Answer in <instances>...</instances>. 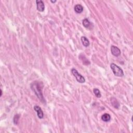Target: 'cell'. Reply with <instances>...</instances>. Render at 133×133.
<instances>
[{
	"instance_id": "52a82bcc",
	"label": "cell",
	"mask_w": 133,
	"mask_h": 133,
	"mask_svg": "<svg viewBox=\"0 0 133 133\" xmlns=\"http://www.w3.org/2000/svg\"><path fill=\"white\" fill-rule=\"evenodd\" d=\"M110 101L112 106L115 108V109H118V108L120 107V103H119L118 101L115 97H112L110 99Z\"/></svg>"
},
{
	"instance_id": "3957f363",
	"label": "cell",
	"mask_w": 133,
	"mask_h": 133,
	"mask_svg": "<svg viewBox=\"0 0 133 133\" xmlns=\"http://www.w3.org/2000/svg\"><path fill=\"white\" fill-rule=\"evenodd\" d=\"M71 73L75 78H76V81L80 83H84L85 82V79L83 75L79 73L78 71L74 68L71 69Z\"/></svg>"
},
{
	"instance_id": "4fadbf2b",
	"label": "cell",
	"mask_w": 133,
	"mask_h": 133,
	"mask_svg": "<svg viewBox=\"0 0 133 133\" xmlns=\"http://www.w3.org/2000/svg\"><path fill=\"white\" fill-rule=\"evenodd\" d=\"M19 118H20V114H16L13 118L14 123L15 125L18 124Z\"/></svg>"
},
{
	"instance_id": "8992f818",
	"label": "cell",
	"mask_w": 133,
	"mask_h": 133,
	"mask_svg": "<svg viewBox=\"0 0 133 133\" xmlns=\"http://www.w3.org/2000/svg\"><path fill=\"white\" fill-rule=\"evenodd\" d=\"M34 109L37 112V115L38 118L42 119L44 117V113L42 110L41 109V108L40 106H35L34 107Z\"/></svg>"
},
{
	"instance_id": "7c38bea8",
	"label": "cell",
	"mask_w": 133,
	"mask_h": 133,
	"mask_svg": "<svg viewBox=\"0 0 133 133\" xmlns=\"http://www.w3.org/2000/svg\"><path fill=\"white\" fill-rule=\"evenodd\" d=\"M101 120L105 122H109L111 120L110 115L108 113H104L101 117Z\"/></svg>"
},
{
	"instance_id": "5bb4252c",
	"label": "cell",
	"mask_w": 133,
	"mask_h": 133,
	"mask_svg": "<svg viewBox=\"0 0 133 133\" xmlns=\"http://www.w3.org/2000/svg\"><path fill=\"white\" fill-rule=\"evenodd\" d=\"M93 92L95 94V95L97 98H100L101 96V94L100 93V91L98 89H93Z\"/></svg>"
},
{
	"instance_id": "ba28073f",
	"label": "cell",
	"mask_w": 133,
	"mask_h": 133,
	"mask_svg": "<svg viewBox=\"0 0 133 133\" xmlns=\"http://www.w3.org/2000/svg\"><path fill=\"white\" fill-rule=\"evenodd\" d=\"M79 58L81 59V60L82 61L83 64L84 65H90V61L87 59V58L85 57V56L84 55V54H81L80 55V56H79Z\"/></svg>"
},
{
	"instance_id": "8fae6325",
	"label": "cell",
	"mask_w": 133,
	"mask_h": 133,
	"mask_svg": "<svg viewBox=\"0 0 133 133\" xmlns=\"http://www.w3.org/2000/svg\"><path fill=\"white\" fill-rule=\"evenodd\" d=\"M82 24H83V26L85 28H86L90 29L91 24H92V23H91V22H89V19L85 18L84 19H83V22H82Z\"/></svg>"
},
{
	"instance_id": "2e32d148",
	"label": "cell",
	"mask_w": 133,
	"mask_h": 133,
	"mask_svg": "<svg viewBox=\"0 0 133 133\" xmlns=\"http://www.w3.org/2000/svg\"><path fill=\"white\" fill-rule=\"evenodd\" d=\"M2 96V89H1V96Z\"/></svg>"
},
{
	"instance_id": "9c48e42d",
	"label": "cell",
	"mask_w": 133,
	"mask_h": 133,
	"mask_svg": "<svg viewBox=\"0 0 133 133\" xmlns=\"http://www.w3.org/2000/svg\"><path fill=\"white\" fill-rule=\"evenodd\" d=\"M81 40L82 44L84 46L87 47L89 46L90 42H89V41L88 38H87L86 37L82 36L81 38Z\"/></svg>"
},
{
	"instance_id": "6da1fadb",
	"label": "cell",
	"mask_w": 133,
	"mask_h": 133,
	"mask_svg": "<svg viewBox=\"0 0 133 133\" xmlns=\"http://www.w3.org/2000/svg\"><path fill=\"white\" fill-rule=\"evenodd\" d=\"M43 84L39 81H35L31 84L30 87L36 94L39 100L43 103H46V101L44 98L42 90L43 88Z\"/></svg>"
},
{
	"instance_id": "9a60e30c",
	"label": "cell",
	"mask_w": 133,
	"mask_h": 133,
	"mask_svg": "<svg viewBox=\"0 0 133 133\" xmlns=\"http://www.w3.org/2000/svg\"><path fill=\"white\" fill-rule=\"evenodd\" d=\"M51 2L52 3H55L56 2V0H55V1H52V0H51Z\"/></svg>"
},
{
	"instance_id": "30bf717a",
	"label": "cell",
	"mask_w": 133,
	"mask_h": 133,
	"mask_svg": "<svg viewBox=\"0 0 133 133\" xmlns=\"http://www.w3.org/2000/svg\"><path fill=\"white\" fill-rule=\"evenodd\" d=\"M74 11L77 14H81L83 12L84 8L81 4H76L74 7Z\"/></svg>"
},
{
	"instance_id": "7a4b0ae2",
	"label": "cell",
	"mask_w": 133,
	"mask_h": 133,
	"mask_svg": "<svg viewBox=\"0 0 133 133\" xmlns=\"http://www.w3.org/2000/svg\"><path fill=\"white\" fill-rule=\"evenodd\" d=\"M110 68L115 76L118 77H122L124 76V73L123 70L116 64L112 63L110 65Z\"/></svg>"
},
{
	"instance_id": "5b68a950",
	"label": "cell",
	"mask_w": 133,
	"mask_h": 133,
	"mask_svg": "<svg viewBox=\"0 0 133 133\" xmlns=\"http://www.w3.org/2000/svg\"><path fill=\"white\" fill-rule=\"evenodd\" d=\"M37 9L39 12H43L45 10V5L43 1L41 0H37Z\"/></svg>"
},
{
	"instance_id": "277c9868",
	"label": "cell",
	"mask_w": 133,
	"mask_h": 133,
	"mask_svg": "<svg viewBox=\"0 0 133 133\" xmlns=\"http://www.w3.org/2000/svg\"><path fill=\"white\" fill-rule=\"evenodd\" d=\"M111 54L115 57H118L119 56L121 55V54L120 48L114 46V45H112L111 46Z\"/></svg>"
}]
</instances>
